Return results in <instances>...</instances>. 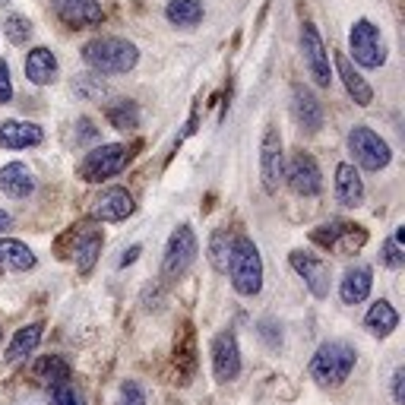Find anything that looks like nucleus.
Wrapping results in <instances>:
<instances>
[{
    "instance_id": "nucleus-16",
    "label": "nucleus",
    "mask_w": 405,
    "mask_h": 405,
    "mask_svg": "<svg viewBox=\"0 0 405 405\" xmlns=\"http://www.w3.org/2000/svg\"><path fill=\"white\" fill-rule=\"evenodd\" d=\"M99 254H101V231L92 225H79L76 231H73V260H76V269L83 272V276L92 272Z\"/></svg>"
},
{
    "instance_id": "nucleus-23",
    "label": "nucleus",
    "mask_w": 405,
    "mask_h": 405,
    "mask_svg": "<svg viewBox=\"0 0 405 405\" xmlns=\"http://www.w3.org/2000/svg\"><path fill=\"white\" fill-rule=\"evenodd\" d=\"M26 76L35 86H48L57 76V57L51 48H32L26 57Z\"/></svg>"
},
{
    "instance_id": "nucleus-35",
    "label": "nucleus",
    "mask_w": 405,
    "mask_h": 405,
    "mask_svg": "<svg viewBox=\"0 0 405 405\" xmlns=\"http://www.w3.org/2000/svg\"><path fill=\"white\" fill-rule=\"evenodd\" d=\"M13 99V83H10V64L0 61V105Z\"/></svg>"
},
{
    "instance_id": "nucleus-7",
    "label": "nucleus",
    "mask_w": 405,
    "mask_h": 405,
    "mask_svg": "<svg viewBox=\"0 0 405 405\" xmlns=\"http://www.w3.org/2000/svg\"><path fill=\"white\" fill-rule=\"evenodd\" d=\"M349 48L355 54V64L367 70H377L386 64V41H383L380 29L371 19H358L349 32Z\"/></svg>"
},
{
    "instance_id": "nucleus-40",
    "label": "nucleus",
    "mask_w": 405,
    "mask_h": 405,
    "mask_svg": "<svg viewBox=\"0 0 405 405\" xmlns=\"http://www.w3.org/2000/svg\"><path fill=\"white\" fill-rule=\"evenodd\" d=\"M136 256H139V244H134V247H130V250H127V254H124V260H121V266H130V263H134V260H136Z\"/></svg>"
},
{
    "instance_id": "nucleus-29",
    "label": "nucleus",
    "mask_w": 405,
    "mask_h": 405,
    "mask_svg": "<svg viewBox=\"0 0 405 405\" xmlns=\"http://www.w3.org/2000/svg\"><path fill=\"white\" fill-rule=\"evenodd\" d=\"M41 342V323H32V326H23L16 336H13L10 349H6V361H19L26 355H32Z\"/></svg>"
},
{
    "instance_id": "nucleus-3",
    "label": "nucleus",
    "mask_w": 405,
    "mask_h": 405,
    "mask_svg": "<svg viewBox=\"0 0 405 405\" xmlns=\"http://www.w3.org/2000/svg\"><path fill=\"white\" fill-rule=\"evenodd\" d=\"M228 272H231V289L244 298H254L263 289V256L256 244L244 234L234 238V250H231V263H228Z\"/></svg>"
},
{
    "instance_id": "nucleus-42",
    "label": "nucleus",
    "mask_w": 405,
    "mask_h": 405,
    "mask_svg": "<svg viewBox=\"0 0 405 405\" xmlns=\"http://www.w3.org/2000/svg\"><path fill=\"white\" fill-rule=\"evenodd\" d=\"M0 4H6V0H0Z\"/></svg>"
},
{
    "instance_id": "nucleus-31",
    "label": "nucleus",
    "mask_w": 405,
    "mask_h": 405,
    "mask_svg": "<svg viewBox=\"0 0 405 405\" xmlns=\"http://www.w3.org/2000/svg\"><path fill=\"white\" fill-rule=\"evenodd\" d=\"M4 35L13 41V45H26V41L32 39V23H29L26 16H19V13H13V16H6V23H4Z\"/></svg>"
},
{
    "instance_id": "nucleus-9",
    "label": "nucleus",
    "mask_w": 405,
    "mask_h": 405,
    "mask_svg": "<svg viewBox=\"0 0 405 405\" xmlns=\"http://www.w3.org/2000/svg\"><path fill=\"white\" fill-rule=\"evenodd\" d=\"M260 174H263V187L266 194H276L279 184L285 178V152H282V136L276 127H266L260 143Z\"/></svg>"
},
{
    "instance_id": "nucleus-8",
    "label": "nucleus",
    "mask_w": 405,
    "mask_h": 405,
    "mask_svg": "<svg viewBox=\"0 0 405 405\" xmlns=\"http://www.w3.org/2000/svg\"><path fill=\"white\" fill-rule=\"evenodd\" d=\"M301 54H304L307 73L314 76V83L326 89V86L333 83V70H329V51H326V45H323V39H320V32H316L314 23L301 26Z\"/></svg>"
},
{
    "instance_id": "nucleus-2",
    "label": "nucleus",
    "mask_w": 405,
    "mask_h": 405,
    "mask_svg": "<svg viewBox=\"0 0 405 405\" xmlns=\"http://www.w3.org/2000/svg\"><path fill=\"white\" fill-rule=\"evenodd\" d=\"M355 361H358V351L349 342H339V339L323 342L311 358V377L320 386H342L349 380V374L355 371Z\"/></svg>"
},
{
    "instance_id": "nucleus-17",
    "label": "nucleus",
    "mask_w": 405,
    "mask_h": 405,
    "mask_svg": "<svg viewBox=\"0 0 405 405\" xmlns=\"http://www.w3.org/2000/svg\"><path fill=\"white\" fill-rule=\"evenodd\" d=\"M314 244H320V247H336L339 241L345 238V247L349 250H355L364 244V238L367 234L361 231L358 225H349V222H326V225H320V228H314Z\"/></svg>"
},
{
    "instance_id": "nucleus-38",
    "label": "nucleus",
    "mask_w": 405,
    "mask_h": 405,
    "mask_svg": "<svg viewBox=\"0 0 405 405\" xmlns=\"http://www.w3.org/2000/svg\"><path fill=\"white\" fill-rule=\"evenodd\" d=\"M402 383H405V367H396V374H393V402L396 405H405Z\"/></svg>"
},
{
    "instance_id": "nucleus-27",
    "label": "nucleus",
    "mask_w": 405,
    "mask_h": 405,
    "mask_svg": "<svg viewBox=\"0 0 405 405\" xmlns=\"http://www.w3.org/2000/svg\"><path fill=\"white\" fill-rule=\"evenodd\" d=\"M105 117L114 130H134L139 127V105L130 99H114L105 105Z\"/></svg>"
},
{
    "instance_id": "nucleus-26",
    "label": "nucleus",
    "mask_w": 405,
    "mask_h": 405,
    "mask_svg": "<svg viewBox=\"0 0 405 405\" xmlns=\"http://www.w3.org/2000/svg\"><path fill=\"white\" fill-rule=\"evenodd\" d=\"M364 326H367V333H371V336L386 339L396 326H399V314L393 311V304H389V301H377V304H371V311H367Z\"/></svg>"
},
{
    "instance_id": "nucleus-10",
    "label": "nucleus",
    "mask_w": 405,
    "mask_h": 405,
    "mask_svg": "<svg viewBox=\"0 0 405 405\" xmlns=\"http://www.w3.org/2000/svg\"><path fill=\"white\" fill-rule=\"evenodd\" d=\"M289 263H291V269L304 279V285L311 289L314 298H326L329 294V263L326 260H320V256H314V254H304V250H291Z\"/></svg>"
},
{
    "instance_id": "nucleus-28",
    "label": "nucleus",
    "mask_w": 405,
    "mask_h": 405,
    "mask_svg": "<svg viewBox=\"0 0 405 405\" xmlns=\"http://www.w3.org/2000/svg\"><path fill=\"white\" fill-rule=\"evenodd\" d=\"M234 238L228 228H216L209 238V263L216 272H228V263H231V250H234Z\"/></svg>"
},
{
    "instance_id": "nucleus-25",
    "label": "nucleus",
    "mask_w": 405,
    "mask_h": 405,
    "mask_svg": "<svg viewBox=\"0 0 405 405\" xmlns=\"http://www.w3.org/2000/svg\"><path fill=\"white\" fill-rule=\"evenodd\" d=\"M203 0H168L165 6V19L178 29H196L203 23Z\"/></svg>"
},
{
    "instance_id": "nucleus-39",
    "label": "nucleus",
    "mask_w": 405,
    "mask_h": 405,
    "mask_svg": "<svg viewBox=\"0 0 405 405\" xmlns=\"http://www.w3.org/2000/svg\"><path fill=\"white\" fill-rule=\"evenodd\" d=\"M272 329H276V323H272V320H263V323H260V336L266 339V342L272 345V349H276V345L282 342V339H279V336H272Z\"/></svg>"
},
{
    "instance_id": "nucleus-37",
    "label": "nucleus",
    "mask_w": 405,
    "mask_h": 405,
    "mask_svg": "<svg viewBox=\"0 0 405 405\" xmlns=\"http://www.w3.org/2000/svg\"><path fill=\"white\" fill-rule=\"evenodd\" d=\"M76 92L83 95V99H101L105 86H101V83H89V76H83V79L76 83Z\"/></svg>"
},
{
    "instance_id": "nucleus-6",
    "label": "nucleus",
    "mask_w": 405,
    "mask_h": 405,
    "mask_svg": "<svg viewBox=\"0 0 405 405\" xmlns=\"http://www.w3.org/2000/svg\"><path fill=\"white\" fill-rule=\"evenodd\" d=\"M196 254H200V241H196L194 228H190V225L174 228L171 238H168L165 256H161V279H165V282H174V279H181L184 272L194 266Z\"/></svg>"
},
{
    "instance_id": "nucleus-5",
    "label": "nucleus",
    "mask_w": 405,
    "mask_h": 405,
    "mask_svg": "<svg viewBox=\"0 0 405 405\" xmlns=\"http://www.w3.org/2000/svg\"><path fill=\"white\" fill-rule=\"evenodd\" d=\"M349 149H351V159H355L364 171H383V168L389 165V159H393L389 143L380 134H374L367 124H355V127L349 130Z\"/></svg>"
},
{
    "instance_id": "nucleus-41",
    "label": "nucleus",
    "mask_w": 405,
    "mask_h": 405,
    "mask_svg": "<svg viewBox=\"0 0 405 405\" xmlns=\"http://www.w3.org/2000/svg\"><path fill=\"white\" fill-rule=\"evenodd\" d=\"M10 225H13L10 212H4V209H0V234H4V231H6V228H10Z\"/></svg>"
},
{
    "instance_id": "nucleus-22",
    "label": "nucleus",
    "mask_w": 405,
    "mask_h": 405,
    "mask_svg": "<svg viewBox=\"0 0 405 405\" xmlns=\"http://www.w3.org/2000/svg\"><path fill=\"white\" fill-rule=\"evenodd\" d=\"M371 285H374L371 269L367 266H351L342 276L339 298H342V304H361V301H367V294H371Z\"/></svg>"
},
{
    "instance_id": "nucleus-24",
    "label": "nucleus",
    "mask_w": 405,
    "mask_h": 405,
    "mask_svg": "<svg viewBox=\"0 0 405 405\" xmlns=\"http://www.w3.org/2000/svg\"><path fill=\"white\" fill-rule=\"evenodd\" d=\"M336 70H339V76H342V83H345V92L355 99V105L361 108H367L374 101V89L364 83V76L351 67V61L345 54H336Z\"/></svg>"
},
{
    "instance_id": "nucleus-32",
    "label": "nucleus",
    "mask_w": 405,
    "mask_h": 405,
    "mask_svg": "<svg viewBox=\"0 0 405 405\" xmlns=\"http://www.w3.org/2000/svg\"><path fill=\"white\" fill-rule=\"evenodd\" d=\"M380 263H383V266H389V269H402V266H405L402 244H399L396 238L383 241V247H380Z\"/></svg>"
},
{
    "instance_id": "nucleus-12",
    "label": "nucleus",
    "mask_w": 405,
    "mask_h": 405,
    "mask_svg": "<svg viewBox=\"0 0 405 405\" xmlns=\"http://www.w3.org/2000/svg\"><path fill=\"white\" fill-rule=\"evenodd\" d=\"M51 6L70 29H89L105 23L101 0H51Z\"/></svg>"
},
{
    "instance_id": "nucleus-43",
    "label": "nucleus",
    "mask_w": 405,
    "mask_h": 405,
    "mask_svg": "<svg viewBox=\"0 0 405 405\" xmlns=\"http://www.w3.org/2000/svg\"><path fill=\"white\" fill-rule=\"evenodd\" d=\"M0 336H4V333H0Z\"/></svg>"
},
{
    "instance_id": "nucleus-20",
    "label": "nucleus",
    "mask_w": 405,
    "mask_h": 405,
    "mask_svg": "<svg viewBox=\"0 0 405 405\" xmlns=\"http://www.w3.org/2000/svg\"><path fill=\"white\" fill-rule=\"evenodd\" d=\"M336 200L342 206H361L364 203V181H361L358 168L342 161L336 168Z\"/></svg>"
},
{
    "instance_id": "nucleus-19",
    "label": "nucleus",
    "mask_w": 405,
    "mask_h": 405,
    "mask_svg": "<svg viewBox=\"0 0 405 405\" xmlns=\"http://www.w3.org/2000/svg\"><path fill=\"white\" fill-rule=\"evenodd\" d=\"M45 134H41L39 124L29 121H4L0 124V146L4 149H29V146H39Z\"/></svg>"
},
{
    "instance_id": "nucleus-11",
    "label": "nucleus",
    "mask_w": 405,
    "mask_h": 405,
    "mask_svg": "<svg viewBox=\"0 0 405 405\" xmlns=\"http://www.w3.org/2000/svg\"><path fill=\"white\" fill-rule=\"evenodd\" d=\"M285 181H289V187L298 196H316L323 190V174H320V168H316L314 156H307V152H298V156L289 161Z\"/></svg>"
},
{
    "instance_id": "nucleus-30",
    "label": "nucleus",
    "mask_w": 405,
    "mask_h": 405,
    "mask_svg": "<svg viewBox=\"0 0 405 405\" xmlns=\"http://www.w3.org/2000/svg\"><path fill=\"white\" fill-rule=\"evenodd\" d=\"M35 377L48 386H61V383H70V364L61 355H48L35 364Z\"/></svg>"
},
{
    "instance_id": "nucleus-36",
    "label": "nucleus",
    "mask_w": 405,
    "mask_h": 405,
    "mask_svg": "<svg viewBox=\"0 0 405 405\" xmlns=\"http://www.w3.org/2000/svg\"><path fill=\"white\" fill-rule=\"evenodd\" d=\"M89 139H99V130L89 117H79L76 121V143H89Z\"/></svg>"
},
{
    "instance_id": "nucleus-1",
    "label": "nucleus",
    "mask_w": 405,
    "mask_h": 405,
    "mask_svg": "<svg viewBox=\"0 0 405 405\" xmlns=\"http://www.w3.org/2000/svg\"><path fill=\"white\" fill-rule=\"evenodd\" d=\"M83 61L86 67L101 73V76H121V73H130L139 61V51L134 41L117 39V35H101V39H92L89 45L83 48Z\"/></svg>"
},
{
    "instance_id": "nucleus-4",
    "label": "nucleus",
    "mask_w": 405,
    "mask_h": 405,
    "mask_svg": "<svg viewBox=\"0 0 405 405\" xmlns=\"http://www.w3.org/2000/svg\"><path fill=\"white\" fill-rule=\"evenodd\" d=\"M127 159H130V149L124 143H101V146H95L92 152H86V159L79 161L76 174L89 184L108 181L127 168Z\"/></svg>"
},
{
    "instance_id": "nucleus-14",
    "label": "nucleus",
    "mask_w": 405,
    "mask_h": 405,
    "mask_svg": "<svg viewBox=\"0 0 405 405\" xmlns=\"http://www.w3.org/2000/svg\"><path fill=\"white\" fill-rule=\"evenodd\" d=\"M136 203L130 196V190L124 187H108L99 194V200L92 206V216L101 219V222H124L127 216H134Z\"/></svg>"
},
{
    "instance_id": "nucleus-34",
    "label": "nucleus",
    "mask_w": 405,
    "mask_h": 405,
    "mask_svg": "<svg viewBox=\"0 0 405 405\" xmlns=\"http://www.w3.org/2000/svg\"><path fill=\"white\" fill-rule=\"evenodd\" d=\"M54 389V405H83V399L76 396V389L70 383H61V386H51Z\"/></svg>"
},
{
    "instance_id": "nucleus-18",
    "label": "nucleus",
    "mask_w": 405,
    "mask_h": 405,
    "mask_svg": "<svg viewBox=\"0 0 405 405\" xmlns=\"http://www.w3.org/2000/svg\"><path fill=\"white\" fill-rule=\"evenodd\" d=\"M35 190V178L23 161H10L0 168V194H6L10 200H26Z\"/></svg>"
},
{
    "instance_id": "nucleus-15",
    "label": "nucleus",
    "mask_w": 405,
    "mask_h": 405,
    "mask_svg": "<svg viewBox=\"0 0 405 405\" xmlns=\"http://www.w3.org/2000/svg\"><path fill=\"white\" fill-rule=\"evenodd\" d=\"M291 114L307 134H316L323 127V105L307 86H291Z\"/></svg>"
},
{
    "instance_id": "nucleus-21",
    "label": "nucleus",
    "mask_w": 405,
    "mask_h": 405,
    "mask_svg": "<svg viewBox=\"0 0 405 405\" xmlns=\"http://www.w3.org/2000/svg\"><path fill=\"white\" fill-rule=\"evenodd\" d=\"M35 254L29 250L23 241H13V238H0V276L4 272H29L35 269Z\"/></svg>"
},
{
    "instance_id": "nucleus-33",
    "label": "nucleus",
    "mask_w": 405,
    "mask_h": 405,
    "mask_svg": "<svg viewBox=\"0 0 405 405\" xmlns=\"http://www.w3.org/2000/svg\"><path fill=\"white\" fill-rule=\"evenodd\" d=\"M117 405H146L143 386H139L136 380H127V383L121 386V399H117Z\"/></svg>"
},
{
    "instance_id": "nucleus-13",
    "label": "nucleus",
    "mask_w": 405,
    "mask_h": 405,
    "mask_svg": "<svg viewBox=\"0 0 405 405\" xmlns=\"http://www.w3.org/2000/svg\"><path fill=\"white\" fill-rule=\"evenodd\" d=\"M212 374L219 383H228L241 374V349L234 333H219L212 342Z\"/></svg>"
}]
</instances>
